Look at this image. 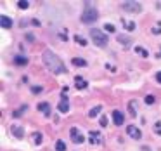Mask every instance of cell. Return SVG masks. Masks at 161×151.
<instances>
[{
	"instance_id": "obj_1",
	"label": "cell",
	"mask_w": 161,
	"mask_h": 151,
	"mask_svg": "<svg viewBox=\"0 0 161 151\" xmlns=\"http://www.w3.org/2000/svg\"><path fill=\"white\" fill-rule=\"evenodd\" d=\"M42 59H43L45 66H47V68H49L52 73H55V75H59V73H66V68H64L62 61L55 56L52 51H43Z\"/></svg>"
},
{
	"instance_id": "obj_2",
	"label": "cell",
	"mask_w": 161,
	"mask_h": 151,
	"mask_svg": "<svg viewBox=\"0 0 161 151\" xmlns=\"http://www.w3.org/2000/svg\"><path fill=\"white\" fill-rule=\"evenodd\" d=\"M99 18V12H97V9H94L92 7V4H85V9H83V14H82V21L83 23H87V24H92V23H95Z\"/></svg>"
},
{
	"instance_id": "obj_3",
	"label": "cell",
	"mask_w": 161,
	"mask_h": 151,
	"mask_svg": "<svg viewBox=\"0 0 161 151\" xmlns=\"http://www.w3.org/2000/svg\"><path fill=\"white\" fill-rule=\"evenodd\" d=\"M90 37L94 38V43L99 45V47H106L107 45V35L104 31H101V30L92 28V30H90Z\"/></svg>"
},
{
	"instance_id": "obj_4",
	"label": "cell",
	"mask_w": 161,
	"mask_h": 151,
	"mask_svg": "<svg viewBox=\"0 0 161 151\" xmlns=\"http://www.w3.org/2000/svg\"><path fill=\"white\" fill-rule=\"evenodd\" d=\"M121 7H123L125 12H130V14H139V12L142 11V4H140V2H133V0L123 2Z\"/></svg>"
},
{
	"instance_id": "obj_5",
	"label": "cell",
	"mask_w": 161,
	"mask_h": 151,
	"mask_svg": "<svg viewBox=\"0 0 161 151\" xmlns=\"http://www.w3.org/2000/svg\"><path fill=\"white\" fill-rule=\"evenodd\" d=\"M126 134H128L130 137H133V139H140V137H142V132H140L135 125H128V127H126Z\"/></svg>"
},
{
	"instance_id": "obj_6",
	"label": "cell",
	"mask_w": 161,
	"mask_h": 151,
	"mask_svg": "<svg viewBox=\"0 0 161 151\" xmlns=\"http://www.w3.org/2000/svg\"><path fill=\"white\" fill-rule=\"evenodd\" d=\"M70 132H71V135H73V142H74V144H82V142L85 141V137H83L82 134H78V129H74V127H73Z\"/></svg>"
},
{
	"instance_id": "obj_7",
	"label": "cell",
	"mask_w": 161,
	"mask_h": 151,
	"mask_svg": "<svg viewBox=\"0 0 161 151\" xmlns=\"http://www.w3.org/2000/svg\"><path fill=\"white\" fill-rule=\"evenodd\" d=\"M87 85H89V83H87V82H85L82 76H76V78H74V87H76L78 90H82V89H87Z\"/></svg>"
},
{
	"instance_id": "obj_8",
	"label": "cell",
	"mask_w": 161,
	"mask_h": 151,
	"mask_svg": "<svg viewBox=\"0 0 161 151\" xmlns=\"http://www.w3.org/2000/svg\"><path fill=\"white\" fill-rule=\"evenodd\" d=\"M89 137H90V142H92V144H99V142H101V134L95 132V130L89 132Z\"/></svg>"
},
{
	"instance_id": "obj_9",
	"label": "cell",
	"mask_w": 161,
	"mask_h": 151,
	"mask_svg": "<svg viewBox=\"0 0 161 151\" xmlns=\"http://www.w3.org/2000/svg\"><path fill=\"white\" fill-rule=\"evenodd\" d=\"M12 134H14V137H18V139H23V137H24V130H23L21 125H14V127H12Z\"/></svg>"
},
{
	"instance_id": "obj_10",
	"label": "cell",
	"mask_w": 161,
	"mask_h": 151,
	"mask_svg": "<svg viewBox=\"0 0 161 151\" xmlns=\"http://www.w3.org/2000/svg\"><path fill=\"white\" fill-rule=\"evenodd\" d=\"M113 120H114L116 125H121V123H123V115H121V111L114 110V111H113Z\"/></svg>"
},
{
	"instance_id": "obj_11",
	"label": "cell",
	"mask_w": 161,
	"mask_h": 151,
	"mask_svg": "<svg viewBox=\"0 0 161 151\" xmlns=\"http://www.w3.org/2000/svg\"><path fill=\"white\" fill-rule=\"evenodd\" d=\"M38 110L43 111L45 116H49V115H50V104H49V103H40V104H38Z\"/></svg>"
},
{
	"instance_id": "obj_12",
	"label": "cell",
	"mask_w": 161,
	"mask_h": 151,
	"mask_svg": "<svg viewBox=\"0 0 161 151\" xmlns=\"http://www.w3.org/2000/svg\"><path fill=\"white\" fill-rule=\"evenodd\" d=\"M128 113H130V116H137V101L128 103Z\"/></svg>"
},
{
	"instance_id": "obj_13",
	"label": "cell",
	"mask_w": 161,
	"mask_h": 151,
	"mask_svg": "<svg viewBox=\"0 0 161 151\" xmlns=\"http://www.w3.org/2000/svg\"><path fill=\"white\" fill-rule=\"evenodd\" d=\"M0 24H2V28H11L12 26V19H9L7 16H0Z\"/></svg>"
},
{
	"instance_id": "obj_14",
	"label": "cell",
	"mask_w": 161,
	"mask_h": 151,
	"mask_svg": "<svg viewBox=\"0 0 161 151\" xmlns=\"http://www.w3.org/2000/svg\"><path fill=\"white\" fill-rule=\"evenodd\" d=\"M57 110H59L61 113H68V111H70V103H68V101H61L59 106H57Z\"/></svg>"
},
{
	"instance_id": "obj_15",
	"label": "cell",
	"mask_w": 161,
	"mask_h": 151,
	"mask_svg": "<svg viewBox=\"0 0 161 151\" xmlns=\"http://www.w3.org/2000/svg\"><path fill=\"white\" fill-rule=\"evenodd\" d=\"M118 42H120L121 45H130V43H132V38L126 37V35H118Z\"/></svg>"
},
{
	"instance_id": "obj_16",
	"label": "cell",
	"mask_w": 161,
	"mask_h": 151,
	"mask_svg": "<svg viewBox=\"0 0 161 151\" xmlns=\"http://www.w3.org/2000/svg\"><path fill=\"white\" fill-rule=\"evenodd\" d=\"M74 66H87V61L85 59H82V57H73V61H71Z\"/></svg>"
},
{
	"instance_id": "obj_17",
	"label": "cell",
	"mask_w": 161,
	"mask_h": 151,
	"mask_svg": "<svg viewBox=\"0 0 161 151\" xmlns=\"http://www.w3.org/2000/svg\"><path fill=\"white\" fill-rule=\"evenodd\" d=\"M101 110H102L101 106H94V108H92V110L89 111V116H90V118H95L97 115L101 113Z\"/></svg>"
},
{
	"instance_id": "obj_18",
	"label": "cell",
	"mask_w": 161,
	"mask_h": 151,
	"mask_svg": "<svg viewBox=\"0 0 161 151\" xmlns=\"http://www.w3.org/2000/svg\"><path fill=\"white\" fill-rule=\"evenodd\" d=\"M31 137H33V142H35V144H42V139H43V137H42L40 132H35Z\"/></svg>"
},
{
	"instance_id": "obj_19",
	"label": "cell",
	"mask_w": 161,
	"mask_h": 151,
	"mask_svg": "<svg viewBox=\"0 0 161 151\" xmlns=\"http://www.w3.org/2000/svg\"><path fill=\"white\" fill-rule=\"evenodd\" d=\"M26 110H28V106H21V108H19L18 111H14V113H12V116H14V118H19V116H21V115L24 113Z\"/></svg>"
},
{
	"instance_id": "obj_20",
	"label": "cell",
	"mask_w": 161,
	"mask_h": 151,
	"mask_svg": "<svg viewBox=\"0 0 161 151\" xmlns=\"http://www.w3.org/2000/svg\"><path fill=\"white\" fill-rule=\"evenodd\" d=\"M55 151H66V144L62 141H55Z\"/></svg>"
},
{
	"instance_id": "obj_21",
	"label": "cell",
	"mask_w": 161,
	"mask_h": 151,
	"mask_svg": "<svg viewBox=\"0 0 161 151\" xmlns=\"http://www.w3.org/2000/svg\"><path fill=\"white\" fill-rule=\"evenodd\" d=\"M14 63H16V64H26V63H28V59H26V57H23V56H16V57H14Z\"/></svg>"
},
{
	"instance_id": "obj_22",
	"label": "cell",
	"mask_w": 161,
	"mask_h": 151,
	"mask_svg": "<svg viewBox=\"0 0 161 151\" xmlns=\"http://www.w3.org/2000/svg\"><path fill=\"white\" fill-rule=\"evenodd\" d=\"M135 52H137L140 57H147V51H145L144 47H135Z\"/></svg>"
},
{
	"instance_id": "obj_23",
	"label": "cell",
	"mask_w": 161,
	"mask_h": 151,
	"mask_svg": "<svg viewBox=\"0 0 161 151\" xmlns=\"http://www.w3.org/2000/svg\"><path fill=\"white\" fill-rule=\"evenodd\" d=\"M18 7L21 9V11H24V9H28V7H30V2H24V0H21V2H18Z\"/></svg>"
},
{
	"instance_id": "obj_24",
	"label": "cell",
	"mask_w": 161,
	"mask_h": 151,
	"mask_svg": "<svg viewBox=\"0 0 161 151\" xmlns=\"http://www.w3.org/2000/svg\"><path fill=\"white\" fill-rule=\"evenodd\" d=\"M123 23H125V21H123ZM125 28L128 31H133V30H135V23H133V21H128V23H125Z\"/></svg>"
},
{
	"instance_id": "obj_25",
	"label": "cell",
	"mask_w": 161,
	"mask_h": 151,
	"mask_svg": "<svg viewBox=\"0 0 161 151\" xmlns=\"http://www.w3.org/2000/svg\"><path fill=\"white\" fill-rule=\"evenodd\" d=\"M74 40H76V43H78V45H83V47L87 45V40H83L80 35H76V37H74Z\"/></svg>"
},
{
	"instance_id": "obj_26",
	"label": "cell",
	"mask_w": 161,
	"mask_h": 151,
	"mask_svg": "<svg viewBox=\"0 0 161 151\" xmlns=\"http://www.w3.org/2000/svg\"><path fill=\"white\" fill-rule=\"evenodd\" d=\"M144 101H145V104H152V103L156 101V97H154V95H145Z\"/></svg>"
},
{
	"instance_id": "obj_27",
	"label": "cell",
	"mask_w": 161,
	"mask_h": 151,
	"mask_svg": "<svg viewBox=\"0 0 161 151\" xmlns=\"http://www.w3.org/2000/svg\"><path fill=\"white\" fill-rule=\"evenodd\" d=\"M26 42H30V43H33V42H35V35H33V33H26Z\"/></svg>"
},
{
	"instance_id": "obj_28",
	"label": "cell",
	"mask_w": 161,
	"mask_h": 151,
	"mask_svg": "<svg viewBox=\"0 0 161 151\" xmlns=\"http://www.w3.org/2000/svg\"><path fill=\"white\" fill-rule=\"evenodd\" d=\"M57 37H59V40H62V42H66V40H68V37H66V30H62V31H61V33H59Z\"/></svg>"
},
{
	"instance_id": "obj_29",
	"label": "cell",
	"mask_w": 161,
	"mask_h": 151,
	"mask_svg": "<svg viewBox=\"0 0 161 151\" xmlns=\"http://www.w3.org/2000/svg\"><path fill=\"white\" fill-rule=\"evenodd\" d=\"M114 30H116V28H114L111 23H107V24H106V31H109V33H114Z\"/></svg>"
},
{
	"instance_id": "obj_30",
	"label": "cell",
	"mask_w": 161,
	"mask_h": 151,
	"mask_svg": "<svg viewBox=\"0 0 161 151\" xmlns=\"http://www.w3.org/2000/svg\"><path fill=\"white\" fill-rule=\"evenodd\" d=\"M152 33H154V35H160L161 33V24H156V26L152 28Z\"/></svg>"
},
{
	"instance_id": "obj_31",
	"label": "cell",
	"mask_w": 161,
	"mask_h": 151,
	"mask_svg": "<svg viewBox=\"0 0 161 151\" xmlns=\"http://www.w3.org/2000/svg\"><path fill=\"white\" fill-rule=\"evenodd\" d=\"M31 92L33 94H40L42 92V87H31Z\"/></svg>"
},
{
	"instance_id": "obj_32",
	"label": "cell",
	"mask_w": 161,
	"mask_h": 151,
	"mask_svg": "<svg viewBox=\"0 0 161 151\" xmlns=\"http://www.w3.org/2000/svg\"><path fill=\"white\" fill-rule=\"evenodd\" d=\"M101 125H102V127H106L107 125V118L106 116H101Z\"/></svg>"
},
{
	"instance_id": "obj_33",
	"label": "cell",
	"mask_w": 161,
	"mask_h": 151,
	"mask_svg": "<svg viewBox=\"0 0 161 151\" xmlns=\"http://www.w3.org/2000/svg\"><path fill=\"white\" fill-rule=\"evenodd\" d=\"M156 80L161 83V71H160V73H156Z\"/></svg>"
},
{
	"instance_id": "obj_34",
	"label": "cell",
	"mask_w": 161,
	"mask_h": 151,
	"mask_svg": "<svg viewBox=\"0 0 161 151\" xmlns=\"http://www.w3.org/2000/svg\"><path fill=\"white\" fill-rule=\"evenodd\" d=\"M31 23H33L35 26H40V21H36V19H31Z\"/></svg>"
},
{
	"instance_id": "obj_35",
	"label": "cell",
	"mask_w": 161,
	"mask_h": 151,
	"mask_svg": "<svg viewBox=\"0 0 161 151\" xmlns=\"http://www.w3.org/2000/svg\"><path fill=\"white\" fill-rule=\"evenodd\" d=\"M142 151H149V148H142Z\"/></svg>"
},
{
	"instance_id": "obj_36",
	"label": "cell",
	"mask_w": 161,
	"mask_h": 151,
	"mask_svg": "<svg viewBox=\"0 0 161 151\" xmlns=\"http://www.w3.org/2000/svg\"><path fill=\"white\" fill-rule=\"evenodd\" d=\"M156 56H158V57H161V49H160V54H156Z\"/></svg>"
},
{
	"instance_id": "obj_37",
	"label": "cell",
	"mask_w": 161,
	"mask_h": 151,
	"mask_svg": "<svg viewBox=\"0 0 161 151\" xmlns=\"http://www.w3.org/2000/svg\"><path fill=\"white\" fill-rule=\"evenodd\" d=\"M158 7H160V9H161V2H158Z\"/></svg>"
}]
</instances>
